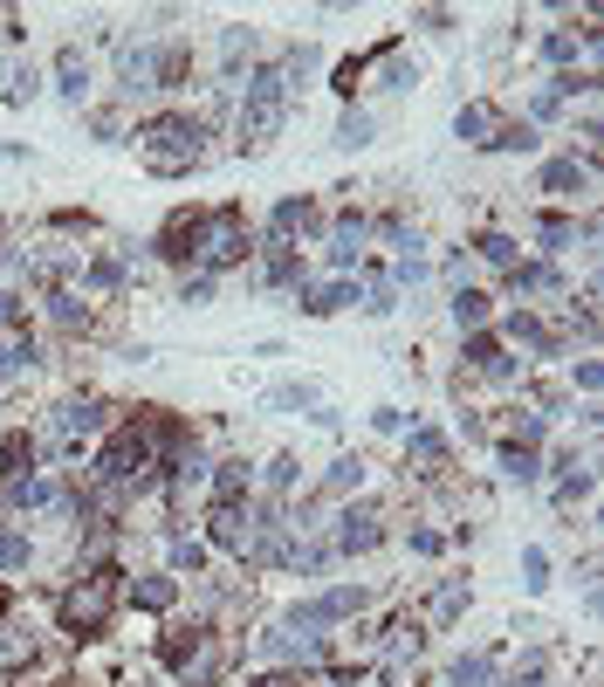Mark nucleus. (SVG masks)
<instances>
[{"label":"nucleus","instance_id":"nucleus-13","mask_svg":"<svg viewBox=\"0 0 604 687\" xmlns=\"http://www.w3.org/2000/svg\"><path fill=\"white\" fill-rule=\"evenodd\" d=\"M453 132H461L467 145H488V132H494V111H488V103H467V111L453 117Z\"/></svg>","mask_w":604,"mask_h":687},{"label":"nucleus","instance_id":"nucleus-22","mask_svg":"<svg viewBox=\"0 0 604 687\" xmlns=\"http://www.w3.org/2000/svg\"><path fill=\"white\" fill-rule=\"evenodd\" d=\"M488 145H494V152H536V132H529V124H502Z\"/></svg>","mask_w":604,"mask_h":687},{"label":"nucleus","instance_id":"nucleus-21","mask_svg":"<svg viewBox=\"0 0 604 687\" xmlns=\"http://www.w3.org/2000/svg\"><path fill=\"white\" fill-rule=\"evenodd\" d=\"M494 674V660L488 653H467V660H453V687H481Z\"/></svg>","mask_w":604,"mask_h":687},{"label":"nucleus","instance_id":"nucleus-42","mask_svg":"<svg viewBox=\"0 0 604 687\" xmlns=\"http://www.w3.org/2000/svg\"><path fill=\"white\" fill-rule=\"evenodd\" d=\"M90 283H97V289H117V283H124V268H117V262H97V268H90Z\"/></svg>","mask_w":604,"mask_h":687},{"label":"nucleus","instance_id":"nucleus-8","mask_svg":"<svg viewBox=\"0 0 604 687\" xmlns=\"http://www.w3.org/2000/svg\"><path fill=\"white\" fill-rule=\"evenodd\" d=\"M159 70H165V55H159V49H124V62H117L124 90H159Z\"/></svg>","mask_w":604,"mask_h":687},{"label":"nucleus","instance_id":"nucleus-19","mask_svg":"<svg viewBox=\"0 0 604 687\" xmlns=\"http://www.w3.org/2000/svg\"><path fill=\"white\" fill-rule=\"evenodd\" d=\"M337 145H343V152L372 145V117H364V111H343V124H337Z\"/></svg>","mask_w":604,"mask_h":687},{"label":"nucleus","instance_id":"nucleus-30","mask_svg":"<svg viewBox=\"0 0 604 687\" xmlns=\"http://www.w3.org/2000/svg\"><path fill=\"white\" fill-rule=\"evenodd\" d=\"M21 564H28V536L0 529V571H21Z\"/></svg>","mask_w":604,"mask_h":687},{"label":"nucleus","instance_id":"nucleus-11","mask_svg":"<svg viewBox=\"0 0 604 687\" xmlns=\"http://www.w3.org/2000/svg\"><path fill=\"white\" fill-rule=\"evenodd\" d=\"M357 248H364V221H337V234H330V262H337V268H351V262H357Z\"/></svg>","mask_w":604,"mask_h":687},{"label":"nucleus","instance_id":"nucleus-36","mask_svg":"<svg viewBox=\"0 0 604 687\" xmlns=\"http://www.w3.org/2000/svg\"><path fill=\"white\" fill-rule=\"evenodd\" d=\"M55 324H62V330H76V324H90V310H83L76 296H55Z\"/></svg>","mask_w":604,"mask_h":687},{"label":"nucleus","instance_id":"nucleus-32","mask_svg":"<svg viewBox=\"0 0 604 687\" xmlns=\"http://www.w3.org/2000/svg\"><path fill=\"white\" fill-rule=\"evenodd\" d=\"M523 585H529V591L550 585V557H543V550H523Z\"/></svg>","mask_w":604,"mask_h":687},{"label":"nucleus","instance_id":"nucleus-12","mask_svg":"<svg viewBox=\"0 0 604 687\" xmlns=\"http://www.w3.org/2000/svg\"><path fill=\"white\" fill-rule=\"evenodd\" d=\"M55 90H62V97H83V90H90V62H83L76 49L55 62Z\"/></svg>","mask_w":604,"mask_h":687},{"label":"nucleus","instance_id":"nucleus-15","mask_svg":"<svg viewBox=\"0 0 604 687\" xmlns=\"http://www.w3.org/2000/svg\"><path fill=\"white\" fill-rule=\"evenodd\" d=\"M453 324H461V330H481V324H488V296H481V289H461V296H453Z\"/></svg>","mask_w":604,"mask_h":687},{"label":"nucleus","instance_id":"nucleus-6","mask_svg":"<svg viewBox=\"0 0 604 687\" xmlns=\"http://www.w3.org/2000/svg\"><path fill=\"white\" fill-rule=\"evenodd\" d=\"M351 612H364V591H323V598H310V605H295V619L289 626H337V619H351Z\"/></svg>","mask_w":604,"mask_h":687},{"label":"nucleus","instance_id":"nucleus-18","mask_svg":"<svg viewBox=\"0 0 604 687\" xmlns=\"http://www.w3.org/2000/svg\"><path fill=\"white\" fill-rule=\"evenodd\" d=\"M213 488H221V502H241V496H248V461H221Z\"/></svg>","mask_w":604,"mask_h":687},{"label":"nucleus","instance_id":"nucleus-26","mask_svg":"<svg viewBox=\"0 0 604 687\" xmlns=\"http://www.w3.org/2000/svg\"><path fill=\"white\" fill-rule=\"evenodd\" d=\"M502 475L508 482H536V454L529 447H502Z\"/></svg>","mask_w":604,"mask_h":687},{"label":"nucleus","instance_id":"nucleus-44","mask_svg":"<svg viewBox=\"0 0 604 687\" xmlns=\"http://www.w3.org/2000/svg\"><path fill=\"white\" fill-rule=\"evenodd\" d=\"M268 482H275V488H289V482H295V461H289V454H282V461H268Z\"/></svg>","mask_w":604,"mask_h":687},{"label":"nucleus","instance_id":"nucleus-2","mask_svg":"<svg viewBox=\"0 0 604 687\" xmlns=\"http://www.w3.org/2000/svg\"><path fill=\"white\" fill-rule=\"evenodd\" d=\"M138 159H144L151 172H192V165L206 159V124L186 117V111L151 117L144 132H138Z\"/></svg>","mask_w":604,"mask_h":687},{"label":"nucleus","instance_id":"nucleus-39","mask_svg":"<svg viewBox=\"0 0 604 687\" xmlns=\"http://www.w3.org/2000/svg\"><path fill=\"white\" fill-rule=\"evenodd\" d=\"M179 296H186V303H213V275H186Z\"/></svg>","mask_w":604,"mask_h":687},{"label":"nucleus","instance_id":"nucleus-40","mask_svg":"<svg viewBox=\"0 0 604 687\" xmlns=\"http://www.w3.org/2000/svg\"><path fill=\"white\" fill-rule=\"evenodd\" d=\"M543 241H550V248H570L577 227H570V221H543Z\"/></svg>","mask_w":604,"mask_h":687},{"label":"nucleus","instance_id":"nucleus-7","mask_svg":"<svg viewBox=\"0 0 604 687\" xmlns=\"http://www.w3.org/2000/svg\"><path fill=\"white\" fill-rule=\"evenodd\" d=\"M103 413H111L103 399H70V405H55V440H83V434H97Z\"/></svg>","mask_w":604,"mask_h":687},{"label":"nucleus","instance_id":"nucleus-31","mask_svg":"<svg viewBox=\"0 0 604 687\" xmlns=\"http://www.w3.org/2000/svg\"><path fill=\"white\" fill-rule=\"evenodd\" d=\"M508 337H515V344H536V351H550V337H543L536 316H508Z\"/></svg>","mask_w":604,"mask_h":687},{"label":"nucleus","instance_id":"nucleus-33","mask_svg":"<svg viewBox=\"0 0 604 687\" xmlns=\"http://www.w3.org/2000/svg\"><path fill=\"white\" fill-rule=\"evenodd\" d=\"M35 97V70L21 62V70H8V103H28Z\"/></svg>","mask_w":604,"mask_h":687},{"label":"nucleus","instance_id":"nucleus-27","mask_svg":"<svg viewBox=\"0 0 604 687\" xmlns=\"http://www.w3.org/2000/svg\"><path fill=\"white\" fill-rule=\"evenodd\" d=\"M570 186H584V172H577V159H556L543 172V192H570Z\"/></svg>","mask_w":604,"mask_h":687},{"label":"nucleus","instance_id":"nucleus-46","mask_svg":"<svg viewBox=\"0 0 604 687\" xmlns=\"http://www.w3.org/2000/svg\"><path fill=\"white\" fill-rule=\"evenodd\" d=\"M0 619H8V585H0Z\"/></svg>","mask_w":604,"mask_h":687},{"label":"nucleus","instance_id":"nucleus-17","mask_svg":"<svg viewBox=\"0 0 604 687\" xmlns=\"http://www.w3.org/2000/svg\"><path fill=\"white\" fill-rule=\"evenodd\" d=\"M405 454H413V461H446V434H433V426H413Z\"/></svg>","mask_w":604,"mask_h":687},{"label":"nucleus","instance_id":"nucleus-45","mask_svg":"<svg viewBox=\"0 0 604 687\" xmlns=\"http://www.w3.org/2000/svg\"><path fill=\"white\" fill-rule=\"evenodd\" d=\"M254 687H302V680H289V674H262Z\"/></svg>","mask_w":604,"mask_h":687},{"label":"nucleus","instance_id":"nucleus-37","mask_svg":"<svg viewBox=\"0 0 604 687\" xmlns=\"http://www.w3.org/2000/svg\"><path fill=\"white\" fill-rule=\"evenodd\" d=\"M172 564H179V571H200V564H206V550L192 544V536H179V544H172Z\"/></svg>","mask_w":604,"mask_h":687},{"label":"nucleus","instance_id":"nucleus-23","mask_svg":"<svg viewBox=\"0 0 604 687\" xmlns=\"http://www.w3.org/2000/svg\"><path fill=\"white\" fill-rule=\"evenodd\" d=\"M474 248H481V262H494V268H515V241H508V234H481Z\"/></svg>","mask_w":604,"mask_h":687},{"label":"nucleus","instance_id":"nucleus-4","mask_svg":"<svg viewBox=\"0 0 604 687\" xmlns=\"http://www.w3.org/2000/svg\"><path fill=\"white\" fill-rule=\"evenodd\" d=\"M159 447H172V426L165 420H138V426H124V434L103 447L97 475L103 482H131V475H144V467L159 461Z\"/></svg>","mask_w":604,"mask_h":687},{"label":"nucleus","instance_id":"nucleus-1","mask_svg":"<svg viewBox=\"0 0 604 687\" xmlns=\"http://www.w3.org/2000/svg\"><path fill=\"white\" fill-rule=\"evenodd\" d=\"M165 254L192 262L200 275H221L234 262H248V221L234 207H213V213H179L165 227Z\"/></svg>","mask_w":604,"mask_h":687},{"label":"nucleus","instance_id":"nucleus-35","mask_svg":"<svg viewBox=\"0 0 604 687\" xmlns=\"http://www.w3.org/2000/svg\"><path fill=\"white\" fill-rule=\"evenodd\" d=\"M405 83H419V70H413V62H385V83H378V90H405Z\"/></svg>","mask_w":604,"mask_h":687},{"label":"nucleus","instance_id":"nucleus-28","mask_svg":"<svg viewBox=\"0 0 604 687\" xmlns=\"http://www.w3.org/2000/svg\"><path fill=\"white\" fill-rule=\"evenodd\" d=\"M21 467H35V454H28V440H8L0 447V482H14Z\"/></svg>","mask_w":604,"mask_h":687},{"label":"nucleus","instance_id":"nucleus-16","mask_svg":"<svg viewBox=\"0 0 604 687\" xmlns=\"http://www.w3.org/2000/svg\"><path fill=\"white\" fill-rule=\"evenodd\" d=\"M268 405H275V413H302V405H316V385L310 378H302V385H275Z\"/></svg>","mask_w":604,"mask_h":687},{"label":"nucleus","instance_id":"nucleus-14","mask_svg":"<svg viewBox=\"0 0 604 687\" xmlns=\"http://www.w3.org/2000/svg\"><path fill=\"white\" fill-rule=\"evenodd\" d=\"M295 227H316V207L310 200H282V207H275V241H289Z\"/></svg>","mask_w":604,"mask_h":687},{"label":"nucleus","instance_id":"nucleus-9","mask_svg":"<svg viewBox=\"0 0 604 687\" xmlns=\"http://www.w3.org/2000/svg\"><path fill=\"white\" fill-rule=\"evenodd\" d=\"M378 536H385V529H378V515L351 509V515H343V529H337V544H343V550H372Z\"/></svg>","mask_w":604,"mask_h":687},{"label":"nucleus","instance_id":"nucleus-38","mask_svg":"<svg viewBox=\"0 0 604 687\" xmlns=\"http://www.w3.org/2000/svg\"><path fill=\"white\" fill-rule=\"evenodd\" d=\"M357 482H364L357 461H337V467H330V488H337V496H343V488H357Z\"/></svg>","mask_w":604,"mask_h":687},{"label":"nucleus","instance_id":"nucleus-3","mask_svg":"<svg viewBox=\"0 0 604 687\" xmlns=\"http://www.w3.org/2000/svg\"><path fill=\"white\" fill-rule=\"evenodd\" d=\"M289 97H295L289 70H254L248 76V103H241V138L248 145H268L289 124Z\"/></svg>","mask_w":604,"mask_h":687},{"label":"nucleus","instance_id":"nucleus-25","mask_svg":"<svg viewBox=\"0 0 604 687\" xmlns=\"http://www.w3.org/2000/svg\"><path fill=\"white\" fill-rule=\"evenodd\" d=\"M351 296H357L351 283H337V289H316V296H310V303H302V310H310V316H330V310H343V303H351Z\"/></svg>","mask_w":604,"mask_h":687},{"label":"nucleus","instance_id":"nucleus-29","mask_svg":"<svg viewBox=\"0 0 604 687\" xmlns=\"http://www.w3.org/2000/svg\"><path fill=\"white\" fill-rule=\"evenodd\" d=\"M515 289H523V296H550L556 289V268H515Z\"/></svg>","mask_w":604,"mask_h":687},{"label":"nucleus","instance_id":"nucleus-34","mask_svg":"<svg viewBox=\"0 0 604 687\" xmlns=\"http://www.w3.org/2000/svg\"><path fill=\"white\" fill-rule=\"evenodd\" d=\"M221 49H227V62L254 55V28H227V35H221Z\"/></svg>","mask_w":604,"mask_h":687},{"label":"nucleus","instance_id":"nucleus-5","mask_svg":"<svg viewBox=\"0 0 604 687\" xmlns=\"http://www.w3.org/2000/svg\"><path fill=\"white\" fill-rule=\"evenodd\" d=\"M117 591H124V577H117L111 564H103V571H90L83 585H70V591H62V605H55V612H62V626H70V633H97L103 619H111Z\"/></svg>","mask_w":604,"mask_h":687},{"label":"nucleus","instance_id":"nucleus-43","mask_svg":"<svg viewBox=\"0 0 604 687\" xmlns=\"http://www.w3.org/2000/svg\"><path fill=\"white\" fill-rule=\"evenodd\" d=\"M543 49H550V62H570V55H577V41H570V35H550Z\"/></svg>","mask_w":604,"mask_h":687},{"label":"nucleus","instance_id":"nucleus-24","mask_svg":"<svg viewBox=\"0 0 604 687\" xmlns=\"http://www.w3.org/2000/svg\"><path fill=\"white\" fill-rule=\"evenodd\" d=\"M172 591H179L172 577H144V585H138V605H144V612H165V605H172Z\"/></svg>","mask_w":604,"mask_h":687},{"label":"nucleus","instance_id":"nucleus-10","mask_svg":"<svg viewBox=\"0 0 604 687\" xmlns=\"http://www.w3.org/2000/svg\"><path fill=\"white\" fill-rule=\"evenodd\" d=\"M21 364H35V344L21 324H0V372H21Z\"/></svg>","mask_w":604,"mask_h":687},{"label":"nucleus","instance_id":"nucleus-41","mask_svg":"<svg viewBox=\"0 0 604 687\" xmlns=\"http://www.w3.org/2000/svg\"><path fill=\"white\" fill-rule=\"evenodd\" d=\"M502 687H543V653H529V667L515 674V680H502Z\"/></svg>","mask_w":604,"mask_h":687},{"label":"nucleus","instance_id":"nucleus-20","mask_svg":"<svg viewBox=\"0 0 604 687\" xmlns=\"http://www.w3.org/2000/svg\"><path fill=\"white\" fill-rule=\"evenodd\" d=\"M14 502H21V509H55V502H62V488H55V482H21V488H14Z\"/></svg>","mask_w":604,"mask_h":687}]
</instances>
